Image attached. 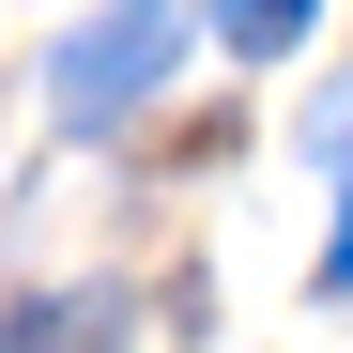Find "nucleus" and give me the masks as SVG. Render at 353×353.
I'll list each match as a JSON object with an SVG mask.
<instances>
[{"label": "nucleus", "instance_id": "obj_1", "mask_svg": "<svg viewBox=\"0 0 353 353\" xmlns=\"http://www.w3.org/2000/svg\"><path fill=\"white\" fill-rule=\"evenodd\" d=\"M169 46H185V16H169V0H123V16H92L62 62H46V108H62V123H123L169 77Z\"/></svg>", "mask_w": 353, "mask_h": 353}, {"label": "nucleus", "instance_id": "obj_4", "mask_svg": "<svg viewBox=\"0 0 353 353\" xmlns=\"http://www.w3.org/2000/svg\"><path fill=\"white\" fill-rule=\"evenodd\" d=\"M323 154H338V246H323V292H353V123H338Z\"/></svg>", "mask_w": 353, "mask_h": 353}, {"label": "nucleus", "instance_id": "obj_2", "mask_svg": "<svg viewBox=\"0 0 353 353\" xmlns=\"http://www.w3.org/2000/svg\"><path fill=\"white\" fill-rule=\"evenodd\" d=\"M215 31H230V46H246V62H276V46H292V31H307V0H215Z\"/></svg>", "mask_w": 353, "mask_h": 353}, {"label": "nucleus", "instance_id": "obj_3", "mask_svg": "<svg viewBox=\"0 0 353 353\" xmlns=\"http://www.w3.org/2000/svg\"><path fill=\"white\" fill-rule=\"evenodd\" d=\"M31 353H123V338H108V307H31Z\"/></svg>", "mask_w": 353, "mask_h": 353}]
</instances>
